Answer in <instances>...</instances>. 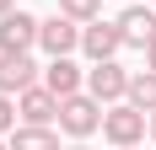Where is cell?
Masks as SVG:
<instances>
[{
	"label": "cell",
	"instance_id": "6da1fadb",
	"mask_svg": "<svg viewBox=\"0 0 156 150\" xmlns=\"http://www.w3.org/2000/svg\"><path fill=\"white\" fill-rule=\"evenodd\" d=\"M145 129H151V113H140L129 97L102 107V134H108V145H140Z\"/></svg>",
	"mask_w": 156,
	"mask_h": 150
},
{
	"label": "cell",
	"instance_id": "7a4b0ae2",
	"mask_svg": "<svg viewBox=\"0 0 156 150\" xmlns=\"http://www.w3.org/2000/svg\"><path fill=\"white\" fill-rule=\"evenodd\" d=\"M59 129L70 139H86L102 129V102H97L92 91H76V97H59Z\"/></svg>",
	"mask_w": 156,
	"mask_h": 150
},
{
	"label": "cell",
	"instance_id": "3957f363",
	"mask_svg": "<svg viewBox=\"0 0 156 150\" xmlns=\"http://www.w3.org/2000/svg\"><path fill=\"white\" fill-rule=\"evenodd\" d=\"M38 48H43L48 59L76 54V48H81V22H76V16H65V11H54L48 22H38Z\"/></svg>",
	"mask_w": 156,
	"mask_h": 150
},
{
	"label": "cell",
	"instance_id": "277c9868",
	"mask_svg": "<svg viewBox=\"0 0 156 150\" xmlns=\"http://www.w3.org/2000/svg\"><path fill=\"white\" fill-rule=\"evenodd\" d=\"M86 91H92L102 107H108V102H124V97H129V70L119 59H97L92 70H86Z\"/></svg>",
	"mask_w": 156,
	"mask_h": 150
},
{
	"label": "cell",
	"instance_id": "5b68a950",
	"mask_svg": "<svg viewBox=\"0 0 156 150\" xmlns=\"http://www.w3.org/2000/svg\"><path fill=\"white\" fill-rule=\"evenodd\" d=\"M119 48H124V32H119V22H102V16H92V22H81V54L86 59H119Z\"/></svg>",
	"mask_w": 156,
	"mask_h": 150
},
{
	"label": "cell",
	"instance_id": "8992f818",
	"mask_svg": "<svg viewBox=\"0 0 156 150\" xmlns=\"http://www.w3.org/2000/svg\"><path fill=\"white\" fill-rule=\"evenodd\" d=\"M32 48H38V16L11 5L0 16V54H32Z\"/></svg>",
	"mask_w": 156,
	"mask_h": 150
},
{
	"label": "cell",
	"instance_id": "52a82bcc",
	"mask_svg": "<svg viewBox=\"0 0 156 150\" xmlns=\"http://www.w3.org/2000/svg\"><path fill=\"white\" fill-rule=\"evenodd\" d=\"M16 113H22V123H54L59 118V97L32 80L27 91H16Z\"/></svg>",
	"mask_w": 156,
	"mask_h": 150
},
{
	"label": "cell",
	"instance_id": "ba28073f",
	"mask_svg": "<svg viewBox=\"0 0 156 150\" xmlns=\"http://www.w3.org/2000/svg\"><path fill=\"white\" fill-rule=\"evenodd\" d=\"M113 22L124 32V48H145L156 38V5H129V11H119Z\"/></svg>",
	"mask_w": 156,
	"mask_h": 150
},
{
	"label": "cell",
	"instance_id": "9c48e42d",
	"mask_svg": "<svg viewBox=\"0 0 156 150\" xmlns=\"http://www.w3.org/2000/svg\"><path fill=\"white\" fill-rule=\"evenodd\" d=\"M43 86L54 91V97H76V91L86 86V70H81L70 54H59V59H48V70H43Z\"/></svg>",
	"mask_w": 156,
	"mask_h": 150
},
{
	"label": "cell",
	"instance_id": "30bf717a",
	"mask_svg": "<svg viewBox=\"0 0 156 150\" xmlns=\"http://www.w3.org/2000/svg\"><path fill=\"white\" fill-rule=\"evenodd\" d=\"M32 80H38V64H32V54H0V91H5V97L27 91Z\"/></svg>",
	"mask_w": 156,
	"mask_h": 150
},
{
	"label": "cell",
	"instance_id": "8fae6325",
	"mask_svg": "<svg viewBox=\"0 0 156 150\" xmlns=\"http://www.w3.org/2000/svg\"><path fill=\"white\" fill-rule=\"evenodd\" d=\"M5 145H11V150H65L59 134H54L48 123H16L11 134H5Z\"/></svg>",
	"mask_w": 156,
	"mask_h": 150
},
{
	"label": "cell",
	"instance_id": "7c38bea8",
	"mask_svg": "<svg viewBox=\"0 0 156 150\" xmlns=\"http://www.w3.org/2000/svg\"><path fill=\"white\" fill-rule=\"evenodd\" d=\"M129 102L140 107V113H156V70L129 75Z\"/></svg>",
	"mask_w": 156,
	"mask_h": 150
},
{
	"label": "cell",
	"instance_id": "4fadbf2b",
	"mask_svg": "<svg viewBox=\"0 0 156 150\" xmlns=\"http://www.w3.org/2000/svg\"><path fill=\"white\" fill-rule=\"evenodd\" d=\"M59 11L76 22H92V16H102V0H59Z\"/></svg>",
	"mask_w": 156,
	"mask_h": 150
},
{
	"label": "cell",
	"instance_id": "5bb4252c",
	"mask_svg": "<svg viewBox=\"0 0 156 150\" xmlns=\"http://www.w3.org/2000/svg\"><path fill=\"white\" fill-rule=\"evenodd\" d=\"M11 129H16V102L5 97V91H0V139L11 134Z\"/></svg>",
	"mask_w": 156,
	"mask_h": 150
},
{
	"label": "cell",
	"instance_id": "9a60e30c",
	"mask_svg": "<svg viewBox=\"0 0 156 150\" xmlns=\"http://www.w3.org/2000/svg\"><path fill=\"white\" fill-rule=\"evenodd\" d=\"M145 70H156V38L145 43Z\"/></svg>",
	"mask_w": 156,
	"mask_h": 150
},
{
	"label": "cell",
	"instance_id": "2e32d148",
	"mask_svg": "<svg viewBox=\"0 0 156 150\" xmlns=\"http://www.w3.org/2000/svg\"><path fill=\"white\" fill-rule=\"evenodd\" d=\"M11 5H16V0H0V16H5V11H11Z\"/></svg>",
	"mask_w": 156,
	"mask_h": 150
},
{
	"label": "cell",
	"instance_id": "e0dca14e",
	"mask_svg": "<svg viewBox=\"0 0 156 150\" xmlns=\"http://www.w3.org/2000/svg\"><path fill=\"white\" fill-rule=\"evenodd\" d=\"M70 150H92V145H81V139H76V145H70Z\"/></svg>",
	"mask_w": 156,
	"mask_h": 150
},
{
	"label": "cell",
	"instance_id": "ac0fdd59",
	"mask_svg": "<svg viewBox=\"0 0 156 150\" xmlns=\"http://www.w3.org/2000/svg\"><path fill=\"white\" fill-rule=\"evenodd\" d=\"M113 150H140V145H113Z\"/></svg>",
	"mask_w": 156,
	"mask_h": 150
},
{
	"label": "cell",
	"instance_id": "d6986e66",
	"mask_svg": "<svg viewBox=\"0 0 156 150\" xmlns=\"http://www.w3.org/2000/svg\"><path fill=\"white\" fill-rule=\"evenodd\" d=\"M151 139H156V113H151Z\"/></svg>",
	"mask_w": 156,
	"mask_h": 150
},
{
	"label": "cell",
	"instance_id": "ffe728a7",
	"mask_svg": "<svg viewBox=\"0 0 156 150\" xmlns=\"http://www.w3.org/2000/svg\"><path fill=\"white\" fill-rule=\"evenodd\" d=\"M0 150H11V145H5V139H0Z\"/></svg>",
	"mask_w": 156,
	"mask_h": 150
}]
</instances>
